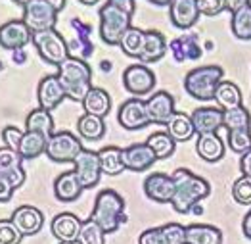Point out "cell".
Segmentation results:
<instances>
[{"label":"cell","mask_w":251,"mask_h":244,"mask_svg":"<svg viewBox=\"0 0 251 244\" xmlns=\"http://www.w3.org/2000/svg\"><path fill=\"white\" fill-rule=\"evenodd\" d=\"M173 179H175V196H173V210L176 214H190L194 212L196 206H200V202L203 198H207L211 194V184L196 175L194 171L184 169V167H178L175 173H173Z\"/></svg>","instance_id":"6da1fadb"},{"label":"cell","mask_w":251,"mask_h":244,"mask_svg":"<svg viewBox=\"0 0 251 244\" xmlns=\"http://www.w3.org/2000/svg\"><path fill=\"white\" fill-rule=\"evenodd\" d=\"M90 219L94 223H98L104 229L105 235L115 233L119 229V225L126 221L125 214V200L119 192H115L113 188H104L98 192L94 208L90 214Z\"/></svg>","instance_id":"7a4b0ae2"},{"label":"cell","mask_w":251,"mask_h":244,"mask_svg":"<svg viewBox=\"0 0 251 244\" xmlns=\"http://www.w3.org/2000/svg\"><path fill=\"white\" fill-rule=\"evenodd\" d=\"M58 77L62 83L67 98L75 102H83L84 96L92 89V69L84 60L69 56L58 65Z\"/></svg>","instance_id":"3957f363"},{"label":"cell","mask_w":251,"mask_h":244,"mask_svg":"<svg viewBox=\"0 0 251 244\" xmlns=\"http://www.w3.org/2000/svg\"><path fill=\"white\" fill-rule=\"evenodd\" d=\"M225 77V69L221 65H198L190 69L184 77V91L192 98L201 102L215 100V91Z\"/></svg>","instance_id":"277c9868"},{"label":"cell","mask_w":251,"mask_h":244,"mask_svg":"<svg viewBox=\"0 0 251 244\" xmlns=\"http://www.w3.org/2000/svg\"><path fill=\"white\" fill-rule=\"evenodd\" d=\"M98 16H100V37H102V41L109 46H119L123 35L132 27L130 25L132 16L119 10L117 6L109 4V2H105L100 8Z\"/></svg>","instance_id":"5b68a950"},{"label":"cell","mask_w":251,"mask_h":244,"mask_svg":"<svg viewBox=\"0 0 251 244\" xmlns=\"http://www.w3.org/2000/svg\"><path fill=\"white\" fill-rule=\"evenodd\" d=\"M33 44L39 50V56L50 65H60L69 58L67 42L56 29L33 33Z\"/></svg>","instance_id":"8992f818"},{"label":"cell","mask_w":251,"mask_h":244,"mask_svg":"<svg viewBox=\"0 0 251 244\" xmlns=\"http://www.w3.org/2000/svg\"><path fill=\"white\" fill-rule=\"evenodd\" d=\"M58 10L52 8L46 0H31L29 4L23 6V18L25 25L33 31V33H41V31H50L56 27L58 23Z\"/></svg>","instance_id":"52a82bcc"},{"label":"cell","mask_w":251,"mask_h":244,"mask_svg":"<svg viewBox=\"0 0 251 244\" xmlns=\"http://www.w3.org/2000/svg\"><path fill=\"white\" fill-rule=\"evenodd\" d=\"M81 150L83 143L79 137H75L71 131H60L48 139L46 156L54 162H75Z\"/></svg>","instance_id":"ba28073f"},{"label":"cell","mask_w":251,"mask_h":244,"mask_svg":"<svg viewBox=\"0 0 251 244\" xmlns=\"http://www.w3.org/2000/svg\"><path fill=\"white\" fill-rule=\"evenodd\" d=\"M155 73L151 71V67H148L146 63H132L123 71V87L126 92H130L132 96L140 98L151 94V91L155 89Z\"/></svg>","instance_id":"9c48e42d"},{"label":"cell","mask_w":251,"mask_h":244,"mask_svg":"<svg viewBox=\"0 0 251 244\" xmlns=\"http://www.w3.org/2000/svg\"><path fill=\"white\" fill-rule=\"evenodd\" d=\"M117 122L119 125L126 129V131H136V129H144L146 125H150V116L146 110V100L142 98H128L119 106L117 112Z\"/></svg>","instance_id":"30bf717a"},{"label":"cell","mask_w":251,"mask_h":244,"mask_svg":"<svg viewBox=\"0 0 251 244\" xmlns=\"http://www.w3.org/2000/svg\"><path fill=\"white\" fill-rule=\"evenodd\" d=\"M73 163H75V169L73 171H75L79 183L83 184V188H94L96 184L100 183L102 165H100L98 152H92V150L83 148L81 154L77 156V160Z\"/></svg>","instance_id":"8fae6325"},{"label":"cell","mask_w":251,"mask_h":244,"mask_svg":"<svg viewBox=\"0 0 251 244\" xmlns=\"http://www.w3.org/2000/svg\"><path fill=\"white\" fill-rule=\"evenodd\" d=\"M29 42H33V31L23 20H10L0 25V46L4 50L16 52Z\"/></svg>","instance_id":"7c38bea8"},{"label":"cell","mask_w":251,"mask_h":244,"mask_svg":"<svg viewBox=\"0 0 251 244\" xmlns=\"http://www.w3.org/2000/svg\"><path fill=\"white\" fill-rule=\"evenodd\" d=\"M175 179L167 173H150L144 179V194L151 202L171 204L175 196Z\"/></svg>","instance_id":"4fadbf2b"},{"label":"cell","mask_w":251,"mask_h":244,"mask_svg":"<svg viewBox=\"0 0 251 244\" xmlns=\"http://www.w3.org/2000/svg\"><path fill=\"white\" fill-rule=\"evenodd\" d=\"M146 110L150 122L155 125H167L169 120L175 116V98L167 91H157L146 100Z\"/></svg>","instance_id":"5bb4252c"},{"label":"cell","mask_w":251,"mask_h":244,"mask_svg":"<svg viewBox=\"0 0 251 244\" xmlns=\"http://www.w3.org/2000/svg\"><path fill=\"white\" fill-rule=\"evenodd\" d=\"M155 162H157V156L148 146V143L130 144V146L123 148V163H125V169L128 171L142 173V171H148Z\"/></svg>","instance_id":"9a60e30c"},{"label":"cell","mask_w":251,"mask_h":244,"mask_svg":"<svg viewBox=\"0 0 251 244\" xmlns=\"http://www.w3.org/2000/svg\"><path fill=\"white\" fill-rule=\"evenodd\" d=\"M198 0H171L169 4V20L176 29H190L200 20Z\"/></svg>","instance_id":"2e32d148"},{"label":"cell","mask_w":251,"mask_h":244,"mask_svg":"<svg viewBox=\"0 0 251 244\" xmlns=\"http://www.w3.org/2000/svg\"><path fill=\"white\" fill-rule=\"evenodd\" d=\"M12 221L18 227L23 237H33L37 235L44 225V215L39 208L35 206H29V204H23L20 208L14 210L12 214Z\"/></svg>","instance_id":"e0dca14e"},{"label":"cell","mask_w":251,"mask_h":244,"mask_svg":"<svg viewBox=\"0 0 251 244\" xmlns=\"http://www.w3.org/2000/svg\"><path fill=\"white\" fill-rule=\"evenodd\" d=\"M192 123L196 129V135H209V133H219L225 122V112L221 108H196L192 114Z\"/></svg>","instance_id":"ac0fdd59"},{"label":"cell","mask_w":251,"mask_h":244,"mask_svg":"<svg viewBox=\"0 0 251 244\" xmlns=\"http://www.w3.org/2000/svg\"><path fill=\"white\" fill-rule=\"evenodd\" d=\"M65 96H67V94H65V91H63L58 75H46V77H42L41 83H39V87H37L39 108H44V110H48V112L54 110V108H58Z\"/></svg>","instance_id":"d6986e66"},{"label":"cell","mask_w":251,"mask_h":244,"mask_svg":"<svg viewBox=\"0 0 251 244\" xmlns=\"http://www.w3.org/2000/svg\"><path fill=\"white\" fill-rule=\"evenodd\" d=\"M71 27L75 29V37H73V41L67 44L69 56L86 61V58H90L92 52H94V44L90 41V31H92V27H90L88 23L81 21L79 18H73V20H71Z\"/></svg>","instance_id":"ffe728a7"},{"label":"cell","mask_w":251,"mask_h":244,"mask_svg":"<svg viewBox=\"0 0 251 244\" xmlns=\"http://www.w3.org/2000/svg\"><path fill=\"white\" fill-rule=\"evenodd\" d=\"M81 227H83V221L71 214V212H63V214H58L52 223H50V231L52 235L60 241V243H77L79 239V233H81Z\"/></svg>","instance_id":"44dd1931"},{"label":"cell","mask_w":251,"mask_h":244,"mask_svg":"<svg viewBox=\"0 0 251 244\" xmlns=\"http://www.w3.org/2000/svg\"><path fill=\"white\" fill-rule=\"evenodd\" d=\"M21 163H23V158L20 156L18 150H12L8 146L0 148V175L8 177L10 183L16 188H20L21 184L25 183V177H27Z\"/></svg>","instance_id":"7402d4cb"},{"label":"cell","mask_w":251,"mask_h":244,"mask_svg":"<svg viewBox=\"0 0 251 244\" xmlns=\"http://www.w3.org/2000/svg\"><path fill=\"white\" fill-rule=\"evenodd\" d=\"M169 50L175 61H196L203 56V48L198 41V35H182L171 41Z\"/></svg>","instance_id":"603a6c76"},{"label":"cell","mask_w":251,"mask_h":244,"mask_svg":"<svg viewBox=\"0 0 251 244\" xmlns=\"http://www.w3.org/2000/svg\"><path fill=\"white\" fill-rule=\"evenodd\" d=\"M225 143L219 137V133H209V135H198L196 143V152L198 156L207 163H217L225 158Z\"/></svg>","instance_id":"cb8c5ba5"},{"label":"cell","mask_w":251,"mask_h":244,"mask_svg":"<svg viewBox=\"0 0 251 244\" xmlns=\"http://www.w3.org/2000/svg\"><path fill=\"white\" fill-rule=\"evenodd\" d=\"M83 184L79 183L75 171H65L60 173L54 181V194L60 202H75L81 192H83Z\"/></svg>","instance_id":"d4e9b609"},{"label":"cell","mask_w":251,"mask_h":244,"mask_svg":"<svg viewBox=\"0 0 251 244\" xmlns=\"http://www.w3.org/2000/svg\"><path fill=\"white\" fill-rule=\"evenodd\" d=\"M186 244H223V231L215 225L192 223L186 227Z\"/></svg>","instance_id":"484cf974"},{"label":"cell","mask_w":251,"mask_h":244,"mask_svg":"<svg viewBox=\"0 0 251 244\" xmlns=\"http://www.w3.org/2000/svg\"><path fill=\"white\" fill-rule=\"evenodd\" d=\"M215 102H217V108H221L223 112H228V110L244 106V96L236 83L223 79L215 91Z\"/></svg>","instance_id":"4316f807"},{"label":"cell","mask_w":251,"mask_h":244,"mask_svg":"<svg viewBox=\"0 0 251 244\" xmlns=\"http://www.w3.org/2000/svg\"><path fill=\"white\" fill-rule=\"evenodd\" d=\"M81 104H83L84 108V114L105 118L109 114V110H111V96H109V92L104 91V89L92 87L90 92L84 96V100Z\"/></svg>","instance_id":"83f0119b"},{"label":"cell","mask_w":251,"mask_h":244,"mask_svg":"<svg viewBox=\"0 0 251 244\" xmlns=\"http://www.w3.org/2000/svg\"><path fill=\"white\" fill-rule=\"evenodd\" d=\"M167 52V39L159 33V31H146V42H144V50L140 56V63H155L159 61Z\"/></svg>","instance_id":"f1b7e54d"},{"label":"cell","mask_w":251,"mask_h":244,"mask_svg":"<svg viewBox=\"0 0 251 244\" xmlns=\"http://www.w3.org/2000/svg\"><path fill=\"white\" fill-rule=\"evenodd\" d=\"M165 131H167L169 137L175 143H186V141H190L196 135L192 118L186 116V114H182V112H175V116L165 125Z\"/></svg>","instance_id":"f546056e"},{"label":"cell","mask_w":251,"mask_h":244,"mask_svg":"<svg viewBox=\"0 0 251 244\" xmlns=\"http://www.w3.org/2000/svg\"><path fill=\"white\" fill-rule=\"evenodd\" d=\"M46 148H48V137H44L41 133L25 131L18 152L23 160H35L42 154H46Z\"/></svg>","instance_id":"4dcf8cb0"},{"label":"cell","mask_w":251,"mask_h":244,"mask_svg":"<svg viewBox=\"0 0 251 244\" xmlns=\"http://www.w3.org/2000/svg\"><path fill=\"white\" fill-rule=\"evenodd\" d=\"M25 131H33V133H41L44 137H52L54 135V120L50 116L48 110L44 108H35L29 112L27 120H25Z\"/></svg>","instance_id":"1f68e13d"},{"label":"cell","mask_w":251,"mask_h":244,"mask_svg":"<svg viewBox=\"0 0 251 244\" xmlns=\"http://www.w3.org/2000/svg\"><path fill=\"white\" fill-rule=\"evenodd\" d=\"M77 133L79 137L84 141H100L105 135V123L104 118H98V116H90V114H83L77 122Z\"/></svg>","instance_id":"d6a6232c"},{"label":"cell","mask_w":251,"mask_h":244,"mask_svg":"<svg viewBox=\"0 0 251 244\" xmlns=\"http://www.w3.org/2000/svg\"><path fill=\"white\" fill-rule=\"evenodd\" d=\"M100 165H102V173L105 175H119L125 171V163H123V150L117 146H105L98 152Z\"/></svg>","instance_id":"836d02e7"},{"label":"cell","mask_w":251,"mask_h":244,"mask_svg":"<svg viewBox=\"0 0 251 244\" xmlns=\"http://www.w3.org/2000/svg\"><path fill=\"white\" fill-rule=\"evenodd\" d=\"M144 42H146V31H142L138 27H130L125 35H123L119 46H121V50L125 52L126 56L140 60L142 50H144Z\"/></svg>","instance_id":"e575fe53"},{"label":"cell","mask_w":251,"mask_h":244,"mask_svg":"<svg viewBox=\"0 0 251 244\" xmlns=\"http://www.w3.org/2000/svg\"><path fill=\"white\" fill-rule=\"evenodd\" d=\"M232 35L240 41H251V4L240 8L232 14L230 20Z\"/></svg>","instance_id":"d590c367"},{"label":"cell","mask_w":251,"mask_h":244,"mask_svg":"<svg viewBox=\"0 0 251 244\" xmlns=\"http://www.w3.org/2000/svg\"><path fill=\"white\" fill-rule=\"evenodd\" d=\"M148 146L153 150V154L157 156V160H167L175 154V148L176 143L169 137L167 131H157V133H151L148 137Z\"/></svg>","instance_id":"8d00e7d4"},{"label":"cell","mask_w":251,"mask_h":244,"mask_svg":"<svg viewBox=\"0 0 251 244\" xmlns=\"http://www.w3.org/2000/svg\"><path fill=\"white\" fill-rule=\"evenodd\" d=\"M223 127L226 131H234V129H251V114L248 112L246 106L234 108L225 112V122Z\"/></svg>","instance_id":"74e56055"},{"label":"cell","mask_w":251,"mask_h":244,"mask_svg":"<svg viewBox=\"0 0 251 244\" xmlns=\"http://www.w3.org/2000/svg\"><path fill=\"white\" fill-rule=\"evenodd\" d=\"M226 144L234 154H246L251 150V129H234L226 133Z\"/></svg>","instance_id":"f35d334b"},{"label":"cell","mask_w":251,"mask_h":244,"mask_svg":"<svg viewBox=\"0 0 251 244\" xmlns=\"http://www.w3.org/2000/svg\"><path fill=\"white\" fill-rule=\"evenodd\" d=\"M77 244H105L104 229L98 223H94L92 219H86V221H83Z\"/></svg>","instance_id":"ab89813d"},{"label":"cell","mask_w":251,"mask_h":244,"mask_svg":"<svg viewBox=\"0 0 251 244\" xmlns=\"http://www.w3.org/2000/svg\"><path fill=\"white\" fill-rule=\"evenodd\" d=\"M232 198L242 206H251V177H240L232 184Z\"/></svg>","instance_id":"60d3db41"},{"label":"cell","mask_w":251,"mask_h":244,"mask_svg":"<svg viewBox=\"0 0 251 244\" xmlns=\"http://www.w3.org/2000/svg\"><path fill=\"white\" fill-rule=\"evenodd\" d=\"M161 231L165 235L167 244H186V227L184 225L173 221V223L161 225Z\"/></svg>","instance_id":"b9f144b4"},{"label":"cell","mask_w":251,"mask_h":244,"mask_svg":"<svg viewBox=\"0 0 251 244\" xmlns=\"http://www.w3.org/2000/svg\"><path fill=\"white\" fill-rule=\"evenodd\" d=\"M23 235L12 219H0V244H20Z\"/></svg>","instance_id":"7bdbcfd3"},{"label":"cell","mask_w":251,"mask_h":244,"mask_svg":"<svg viewBox=\"0 0 251 244\" xmlns=\"http://www.w3.org/2000/svg\"><path fill=\"white\" fill-rule=\"evenodd\" d=\"M23 135H25V131H21V129L14 127V125H8V127L2 129V141H4V144L8 148H12V150H18L20 148Z\"/></svg>","instance_id":"ee69618b"},{"label":"cell","mask_w":251,"mask_h":244,"mask_svg":"<svg viewBox=\"0 0 251 244\" xmlns=\"http://www.w3.org/2000/svg\"><path fill=\"white\" fill-rule=\"evenodd\" d=\"M198 8H200V14L201 16H209V18L226 12L223 0H198Z\"/></svg>","instance_id":"f6af8a7d"},{"label":"cell","mask_w":251,"mask_h":244,"mask_svg":"<svg viewBox=\"0 0 251 244\" xmlns=\"http://www.w3.org/2000/svg\"><path fill=\"white\" fill-rule=\"evenodd\" d=\"M138 244H167V243H165V235H163L161 227H151V229H146L144 233H140Z\"/></svg>","instance_id":"bcb514c9"},{"label":"cell","mask_w":251,"mask_h":244,"mask_svg":"<svg viewBox=\"0 0 251 244\" xmlns=\"http://www.w3.org/2000/svg\"><path fill=\"white\" fill-rule=\"evenodd\" d=\"M14 190H16V186L10 183V179L0 175V202H10L14 196Z\"/></svg>","instance_id":"7dc6e473"},{"label":"cell","mask_w":251,"mask_h":244,"mask_svg":"<svg viewBox=\"0 0 251 244\" xmlns=\"http://www.w3.org/2000/svg\"><path fill=\"white\" fill-rule=\"evenodd\" d=\"M109 4H113V6H117L119 10H123L126 14H134V10H136V2L134 0H107Z\"/></svg>","instance_id":"c3c4849f"},{"label":"cell","mask_w":251,"mask_h":244,"mask_svg":"<svg viewBox=\"0 0 251 244\" xmlns=\"http://www.w3.org/2000/svg\"><path fill=\"white\" fill-rule=\"evenodd\" d=\"M240 171H242L244 177H251V150L246 152V154H242V158H240Z\"/></svg>","instance_id":"681fc988"},{"label":"cell","mask_w":251,"mask_h":244,"mask_svg":"<svg viewBox=\"0 0 251 244\" xmlns=\"http://www.w3.org/2000/svg\"><path fill=\"white\" fill-rule=\"evenodd\" d=\"M223 2H225V10L230 12V14H234V12H238L240 8L251 4V0H223Z\"/></svg>","instance_id":"f907efd6"},{"label":"cell","mask_w":251,"mask_h":244,"mask_svg":"<svg viewBox=\"0 0 251 244\" xmlns=\"http://www.w3.org/2000/svg\"><path fill=\"white\" fill-rule=\"evenodd\" d=\"M242 233H244V237L251 241V208L248 210V214L244 215V219H242Z\"/></svg>","instance_id":"816d5d0a"},{"label":"cell","mask_w":251,"mask_h":244,"mask_svg":"<svg viewBox=\"0 0 251 244\" xmlns=\"http://www.w3.org/2000/svg\"><path fill=\"white\" fill-rule=\"evenodd\" d=\"M14 61H16V63H23V61H25V50H23V48L14 52Z\"/></svg>","instance_id":"f5cc1de1"},{"label":"cell","mask_w":251,"mask_h":244,"mask_svg":"<svg viewBox=\"0 0 251 244\" xmlns=\"http://www.w3.org/2000/svg\"><path fill=\"white\" fill-rule=\"evenodd\" d=\"M46 2H48L52 8H56L58 12H60V10H63V6H65V0H46Z\"/></svg>","instance_id":"db71d44e"},{"label":"cell","mask_w":251,"mask_h":244,"mask_svg":"<svg viewBox=\"0 0 251 244\" xmlns=\"http://www.w3.org/2000/svg\"><path fill=\"white\" fill-rule=\"evenodd\" d=\"M148 2H151L155 6H169L171 4V0H148Z\"/></svg>","instance_id":"11a10c76"},{"label":"cell","mask_w":251,"mask_h":244,"mask_svg":"<svg viewBox=\"0 0 251 244\" xmlns=\"http://www.w3.org/2000/svg\"><path fill=\"white\" fill-rule=\"evenodd\" d=\"M81 4H84V6H94V4H98L100 0H79Z\"/></svg>","instance_id":"9f6ffc18"},{"label":"cell","mask_w":251,"mask_h":244,"mask_svg":"<svg viewBox=\"0 0 251 244\" xmlns=\"http://www.w3.org/2000/svg\"><path fill=\"white\" fill-rule=\"evenodd\" d=\"M14 2H16V4H20V6H25V4H29L31 0H14Z\"/></svg>","instance_id":"6f0895ef"},{"label":"cell","mask_w":251,"mask_h":244,"mask_svg":"<svg viewBox=\"0 0 251 244\" xmlns=\"http://www.w3.org/2000/svg\"><path fill=\"white\" fill-rule=\"evenodd\" d=\"M60 244H71V243H60Z\"/></svg>","instance_id":"680465c9"}]
</instances>
